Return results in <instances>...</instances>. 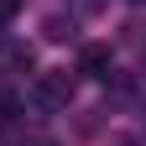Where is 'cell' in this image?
I'll return each instance as SVG.
<instances>
[{"label":"cell","mask_w":146,"mask_h":146,"mask_svg":"<svg viewBox=\"0 0 146 146\" xmlns=\"http://www.w3.org/2000/svg\"><path fill=\"white\" fill-rule=\"evenodd\" d=\"M73 94H78V84H73L68 68H47V73H36V84H31V99L42 110H68Z\"/></svg>","instance_id":"1"},{"label":"cell","mask_w":146,"mask_h":146,"mask_svg":"<svg viewBox=\"0 0 146 146\" xmlns=\"http://www.w3.org/2000/svg\"><path fill=\"white\" fill-rule=\"evenodd\" d=\"M78 73H84V78H110V73H115V52H110L104 42H84L78 47Z\"/></svg>","instance_id":"2"},{"label":"cell","mask_w":146,"mask_h":146,"mask_svg":"<svg viewBox=\"0 0 146 146\" xmlns=\"http://www.w3.org/2000/svg\"><path fill=\"white\" fill-rule=\"evenodd\" d=\"M31 63H36V52H31V42H0V73H31Z\"/></svg>","instance_id":"3"},{"label":"cell","mask_w":146,"mask_h":146,"mask_svg":"<svg viewBox=\"0 0 146 146\" xmlns=\"http://www.w3.org/2000/svg\"><path fill=\"white\" fill-rule=\"evenodd\" d=\"M73 36V21H63V16H47V42H68Z\"/></svg>","instance_id":"4"},{"label":"cell","mask_w":146,"mask_h":146,"mask_svg":"<svg viewBox=\"0 0 146 146\" xmlns=\"http://www.w3.org/2000/svg\"><path fill=\"white\" fill-rule=\"evenodd\" d=\"M21 5H26V0H0V31H5L16 16H21Z\"/></svg>","instance_id":"5"},{"label":"cell","mask_w":146,"mask_h":146,"mask_svg":"<svg viewBox=\"0 0 146 146\" xmlns=\"http://www.w3.org/2000/svg\"><path fill=\"white\" fill-rule=\"evenodd\" d=\"M16 110H21V99H16V94H0V115H16Z\"/></svg>","instance_id":"6"},{"label":"cell","mask_w":146,"mask_h":146,"mask_svg":"<svg viewBox=\"0 0 146 146\" xmlns=\"http://www.w3.org/2000/svg\"><path fill=\"white\" fill-rule=\"evenodd\" d=\"M136 5H141V0H136Z\"/></svg>","instance_id":"7"}]
</instances>
